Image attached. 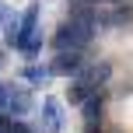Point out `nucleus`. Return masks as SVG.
<instances>
[{"instance_id": "nucleus-11", "label": "nucleus", "mask_w": 133, "mask_h": 133, "mask_svg": "<svg viewBox=\"0 0 133 133\" xmlns=\"http://www.w3.org/2000/svg\"><path fill=\"white\" fill-rule=\"evenodd\" d=\"M11 123H14V119H7V116H0V133H11Z\"/></svg>"}, {"instance_id": "nucleus-1", "label": "nucleus", "mask_w": 133, "mask_h": 133, "mask_svg": "<svg viewBox=\"0 0 133 133\" xmlns=\"http://www.w3.org/2000/svg\"><path fill=\"white\" fill-rule=\"evenodd\" d=\"M95 25H98V11L91 4L70 7V18L60 25V32L53 35L56 53H81L88 42L95 39Z\"/></svg>"}, {"instance_id": "nucleus-3", "label": "nucleus", "mask_w": 133, "mask_h": 133, "mask_svg": "<svg viewBox=\"0 0 133 133\" xmlns=\"http://www.w3.org/2000/svg\"><path fill=\"white\" fill-rule=\"evenodd\" d=\"M25 112H32V95L25 91V88H11V95H7V112L11 119H21Z\"/></svg>"}, {"instance_id": "nucleus-4", "label": "nucleus", "mask_w": 133, "mask_h": 133, "mask_svg": "<svg viewBox=\"0 0 133 133\" xmlns=\"http://www.w3.org/2000/svg\"><path fill=\"white\" fill-rule=\"evenodd\" d=\"M42 123H46V133H60L63 130V112H60V98L49 95L42 102Z\"/></svg>"}, {"instance_id": "nucleus-8", "label": "nucleus", "mask_w": 133, "mask_h": 133, "mask_svg": "<svg viewBox=\"0 0 133 133\" xmlns=\"http://www.w3.org/2000/svg\"><path fill=\"white\" fill-rule=\"evenodd\" d=\"M21 49H25L28 56H35V53H39V49H42V35H35V39H32V42H25V46H21Z\"/></svg>"}, {"instance_id": "nucleus-13", "label": "nucleus", "mask_w": 133, "mask_h": 133, "mask_svg": "<svg viewBox=\"0 0 133 133\" xmlns=\"http://www.w3.org/2000/svg\"><path fill=\"white\" fill-rule=\"evenodd\" d=\"M0 63H4V53H0Z\"/></svg>"}, {"instance_id": "nucleus-10", "label": "nucleus", "mask_w": 133, "mask_h": 133, "mask_svg": "<svg viewBox=\"0 0 133 133\" xmlns=\"http://www.w3.org/2000/svg\"><path fill=\"white\" fill-rule=\"evenodd\" d=\"M11 133H32V130H28L21 119H14V123H11Z\"/></svg>"}, {"instance_id": "nucleus-2", "label": "nucleus", "mask_w": 133, "mask_h": 133, "mask_svg": "<svg viewBox=\"0 0 133 133\" xmlns=\"http://www.w3.org/2000/svg\"><path fill=\"white\" fill-rule=\"evenodd\" d=\"M35 25H39V4H28L25 11H21V18H18V42H14V49H21L25 42H32L35 35Z\"/></svg>"}, {"instance_id": "nucleus-5", "label": "nucleus", "mask_w": 133, "mask_h": 133, "mask_svg": "<svg viewBox=\"0 0 133 133\" xmlns=\"http://www.w3.org/2000/svg\"><path fill=\"white\" fill-rule=\"evenodd\" d=\"M81 63H84V53H56V60L49 63V70L53 74H77L81 70Z\"/></svg>"}, {"instance_id": "nucleus-7", "label": "nucleus", "mask_w": 133, "mask_h": 133, "mask_svg": "<svg viewBox=\"0 0 133 133\" xmlns=\"http://www.w3.org/2000/svg\"><path fill=\"white\" fill-rule=\"evenodd\" d=\"M49 74H53L49 66H39V63H32V66H25V70H21V77H25V81H32V84H42V81H46Z\"/></svg>"}, {"instance_id": "nucleus-9", "label": "nucleus", "mask_w": 133, "mask_h": 133, "mask_svg": "<svg viewBox=\"0 0 133 133\" xmlns=\"http://www.w3.org/2000/svg\"><path fill=\"white\" fill-rule=\"evenodd\" d=\"M7 95H11V88H7L4 81H0V116L7 112Z\"/></svg>"}, {"instance_id": "nucleus-6", "label": "nucleus", "mask_w": 133, "mask_h": 133, "mask_svg": "<svg viewBox=\"0 0 133 133\" xmlns=\"http://www.w3.org/2000/svg\"><path fill=\"white\" fill-rule=\"evenodd\" d=\"M81 112H84V123H88V130H95V123H102V95L88 98Z\"/></svg>"}, {"instance_id": "nucleus-12", "label": "nucleus", "mask_w": 133, "mask_h": 133, "mask_svg": "<svg viewBox=\"0 0 133 133\" xmlns=\"http://www.w3.org/2000/svg\"><path fill=\"white\" fill-rule=\"evenodd\" d=\"M4 21H11V11H7V7L0 4V25H4Z\"/></svg>"}]
</instances>
